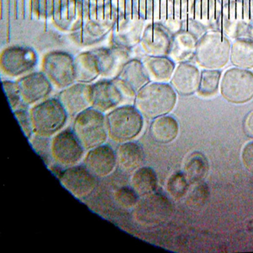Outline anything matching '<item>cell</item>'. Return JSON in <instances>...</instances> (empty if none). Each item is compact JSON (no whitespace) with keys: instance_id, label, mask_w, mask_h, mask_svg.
Returning <instances> with one entry per match:
<instances>
[{"instance_id":"obj_1","label":"cell","mask_w":253,"mask_h":253,"mask_svg":"<svg viewBox=\"0 0 253 253\" xmlns=\"http://www.w3.org/2000/svg\"><path fill=\"white\" fill-rule=\"evenodd\" d=\"M177 93L170 84L150 82L134 98V107L150 120L168 115L175 107Z\"/></svg>"},{"instance_id":"obj_2","label":"cell","mask_w":253,"mask_h":253,"mask_svg":"<svg viewBox=\"0 0 253 253\" xmlns=\"http://www.w3.org/2000/svg\"><path fill=\"white\" fill-rule=\"evenodd\" d=\"M231 42L218 30L209 31L199 39L194 61L205 69H220L230 62Z\"/></svg>"},{"instance_id":"obj_3","label":"cell","mask_w":253,"mask_h":253,"mask_svg":"<svg viewBox=\"0 0 253 253\" xmlns=\"http://www.w3.org/2000/svg\"><path fill=\"white\" fill-rule=\"evenodd\" d=\"M30 114L35 135L45 138H51L60 132L69 116L58 98L46 99L36 104Z\"/></svg>"},{"instance_id":"obj_4","label":"cell","mask_w":253,"mask_h":253,"mask_svg":"<svg viewBox=\"0 0 253 253\" xmlns=\"http://www.w3.org/2000/svg\"><path fill=\"white\" fill-rule=\"evenodd\" d=\"M106 118L108 135L120 144L132 141L144 127V117L134 106L118 107L108 112Z\"/></svg>"},{"instance_id":"obj_5","label":"cell","mask_w":253,"mask_h":253,"mask_svg":"<svg viewBox=\"0 0 253 253\" xmlns=\"http://www.w3.org/2000/svg\"><path fill=\"white\" fill-rule=\"evenodd\" d=\"M72 129L85 150L105 144L109 136L107 118L104 113L92 107L75 117Z\"/></svg>"},{"instance_id":"obj_6","label":"cell","mask_w":253,"mask_h":253,"mask_svg":"<svg viewBox=\"0 0 253 253\" xmlns=\"http://www.w3.org/2000/svg\"><path fill=\"white\" fill-rule=\"evenodd\" d=\"M219 89L225 101L244 104L253 99V72L250 69L231 68L222 75Z\"/></svg>"},{"instance_id":"obj_7","label":"cell","mask_w":253,"mask_h":253,"mask_svg":"<svg viewBox=\"0 0 253 253\" xmlns=\"http://www.w3.org/2000/svg\"><path fill=\"white\" fill-rule=\"evenodd\" d=\"M42 72L53 86L63 89L75 84V58L69 52L52 51L44 56Z\"/></svg>"},{"instance_id":"obj_8","label":"cell","mask_w":253,"mask_h":253,"mask_svg":"<svg viewBox=\"0 0 253 253\" xmlns=\"http://www.w3.org/2000/svg\"><path fill=\"white\" fill-rule=\"evenodd\" d=\"M133 210L134 218L139 224L155 226L169 219L173 208L167 196L155 192L140 198Z\"/></svg>"},{"instance_id":"obj_9","label":"cell","mask_w":253,"mask_h":253,"mask_svg":"<svg viewBox=\"0 0 253 253\" xmlns=\"http://www.w3.org/2000/svg\"><path fill=\"white\" fill-rule=\"evenodd\" d=\"M84 151L72 128L61 130L51 140L52 160L65 169L78 165Z\"/></svg>"},{"instance_id":"obj_10","label":"cell","mask_w":253,"mask_h":253,"mask_svg":"<svg viewBox=\"0 0 253 253\" xmlns=\"http://www.w3.org/2000/svg\"><path fill=\"white\" fill-rule=\"evenodd\" d=\"M117 9L119 18L162 23L167 17V0H121Z\"/></svg>"},{"instance_id":"obj_11","label":"cell","mask_w":253,"mask_h":253,"mask_svg":"<svg viewBox=\"0 0 253 253\" xmlns=\"http://www.w3.org/2000/svg\"><path fill=\"white\" fill-rule=\"evenodd\" d=\"M38 60V54L32 47L11 46L1 52L0 68L9 77H20L33 70Z\"/></svg>"},{"instance_id":"obj_12","label":"cell","mask_w":253,"mask_h":253,"mask_svg":"<svg viewBox=\"0 0 253 253\" xmlns=\"http://www.w3.org/2000/svg\"><path fill=\"white\" fill-rule=\"evenodd\" d=\"M250 24L243 0H229L223 3L218 31L228 38L231 40L247 38Z\"/></svg>"},{"instance_id":"obj_13","label":"cell","mask_w":253,"mask_h":253,"mask_svg":"<svg viewBox=\"0 0 253 253\" xmlns=\"http://www.w3.org/2000/svg\"><path fill=\"white\" fill-rule=\"evenodd\" d=\"M61 184L79 199H85L97 187V177L84 166H74L63 170Z\"/></svg>"},{"instance_id":"obj_14","label":"cell","mask_w":253,"mask_h":253,"mask_svg":"<svg viewBox=\"0 0 253 253\" xmlns=\"http://www.w3.org/2000/svg\"><path fill=\"white\" fill-rule=\"evenodd\" d=\"M171 32L161 23L146 24L139 46L145 56L169 57L172 42Z\"/></svg>"},{"instance_id":"obj_15","label":"cell","mask_w":253,"mask_h":253,"mask_svg":"<svg viewBox=\"0 0 253 253\" xmlns=\"http://www.w3.org/2000/svg\"><path fill=\"white\" fill-rule=\"evenodd\" d=\"M113 81L121 89L125 98L134 99L137 93L150 83L144 63L138 58H131Z\"/></svg>"},{"instance_id":"obj_16","label":"cell","mask_w":253,"mask_h":253,"mask_svg":"<svg viewBox=\"0 0 253 253\" xmlns=\"http://www.w3.org/2000/svg\"><path fill=\"white\" fill-rule=\"evenodd\" d=\"M125 99L113 80L105 79L91 84V107L102 113L119 107Z\"/></svg>"},{"instance_id":"obj_17","label":"cell","mask_w":253,"mask_h":253,"mask_svg":"<svg viewBox=\"0 0 253 253\" xmlns=\"http://www.w3.org/2000/svg\"><path fill=\"white\" fill-rule=\"evenodd\" d=\"M146 24L139 19L117 18L112 32V45L132 50L140 43Z\"/></svg>"},{"instance_id":"obj_18","label":"cell","mask_w":253,"mask_h":253,"mask_svg":"<svg viewBox=\"0 0 253 253\" xmlns=\"http://www.w3.org/2000/svg\"><path fill=\"white\" fill-rule=\"evenodd\" d=\"M92 51L97 57L101 76L110 80L118 76L124 65L131 59L132 54V50L114 45L93 49Z\"/></svg>"},{"instance_id":"obj_19","label":"cell","mask_w":253,"mask_h":253,"mask_svg":"<svg viewBox=\"0 0 253 253\" xmlns=\"http://www.w3.org/2000/svg\"><path fill=\"white\" fill-rule=\"evenodd\" d=\"M22 102L30 106L42 101L52 92V84L43 72L24 75L17 81Z\"/></svg>"},{"instance_id":"obj_20","label":"cell","mask_w":253,"mask_h":253,"mask_svg":"<svg viewBox=\"0 0 253 253\" xmlns=\"http://www.w3.org/2000/svg\"><path fill=\"white\" fill-rule=\"evenodd\" d=\"M58 100L68 115L75 118L91 107V84L80 82L73 84L59 93Z\"/></svg>"},{"instance_id":"obj_21","label":"cell","mask_w":253,"mask_h":253,"mask_svg":"<svg viewBox=\"0 0 253 253\" xmlns=\"http://www.w3.org/2000/svg\"><path fill=\"white\" fill-rule=\"evenodd\" d=\"M117 18L105 20H85L80 29L70 33V38L80 46L95 45L112 32Z\"/></svg>"},{"instance_id":"obj_22","label":"cell","mask_w":253,"mask_h":253,"mask_svg":"<svg viewBox=\"0 0 253 253\" xmlns=\"http://www.w3.org/2000/svg\"><path fill=\"white\" fill-rule=\"evenodd\" d=\"M84 165L97 178H103L113 172L117 167L116 151L107 144L88 150Z\"/></svg>"},{"instance_id":"obj_23","label":"cell","mask_w":253,"mask_h":253,"mask_svg":"<svg viewBox=\"0 0 253 253\" xmlns=\"http://www.w3.org/2000/svg\"><path fill=\"white\" fill-rule=\"evenodd\" d=\"M52 21L63 32L72 33L80 29L85 21L82 0H63Z\"/></svg>"},{"instance_id":"obj_24","label":"cell","mask_w":253,"mask_h":253,"mask_svg":"<svg viewBox=\"0 0 253 253\" xmlns=\"http://www.w3.org/2000/svg\"><path fill=\"white\" fill-rule=\"evenodd\" d=\"M201 72L191 62L180 63L175 66L170 84L175 92L182 96H189L198 92Z\"/></svg>"},{"instance_id":"obj_25","label":"cell","mask_w":253,"mask_h":253,"mask_svg":"<svg viewBox=\"0 0 253 253\" xmlns=\"http://www.w3.org/2000/svg\"><path fill=\"white\" fill-rule=\"evenodd\" d=\"M200 38L185 30H179L172 36L169 57L174 62H192L195 58L196 48Z\"/></svg>"},{"instance_id":"obj_26","label":"cell","mask_w":253,"mask_h":253,"mask_svg":"<svg viewBox=\"0 0 253 253\" xmlns=\"http://www.w3.org/2000/svg\"><path fill=\"white\" fill-rule=\"evenodd\" d=\"M223 3L219 0H195L192 19L205 26L208 31L219 29Z\"/></svg>"},{"instance_id":"obj_27","label":"cell","mask_w":253,"mask_h":253,"mask_svg":"<svg viewBox=\"0 0 253 253\" xmlns=\"http://www.w3.org/2000/svg\"><path fill=\"white\" fill-rule=\"evenodd\" d=\"M117 166L124 172H133L144 164L145 155L140 144L135 142L122 143L116 151Z\"/></svg>"},{"instance_id":"obj_28","label":"cell","mask_w":253,"mask_h":253,"mask_svg":"<svg viewBox=\"0 0 253 253\" xmlns=\"http://www.w3.org/2000/svg\"><path fill=\"white\" fill-rule=\"evenodd\" d=\"M195 0H167V17L163 24L172 34L181 29V23L192 19Z\"/></svg>"},{"instance_id":"obj_29","label":"cell","mask_w":253,"mask_h":253,"mask_svg":"<svg viewBox=\"0 0 253 253\" xmlns=\"http://www.w3.org/2000/svg\"><path fill=\"white\" fill-rule=\"evenodd\" d=\"M142 62L150 82L168 83L171 80L175 63L170 57L145 56Z\"/></svg>"},{"instance_id":"obj_30","label":"cell","mask_w":253,"mask_h":253,"mask_svg":"<svg viewBox=\"0 0 253 253\" xmlns=\"http://www.w3.org/2000/svg\"><path fill=\"white\" fill-rule=\"evenodd\" d=\"M75 81L90 84L101 76L98 58L92 50L85 51L75 58Z\"/></svg>"},{"instance_id":"obj_31","label":"cell","mask_w":253,"mask_h":253,"mask_svg":"<svg viewBox=\"0 0 253 253\" xmlns=\"http://www.w3.org/2000/svg\"><path fill=\"white\" fill-rule=\"evenodd\" d=\"M151 138L158 144H169L174 141L179 132L178 122L171 116L165 115L153 119L150 124Z\"/></svg>"},{"instance_id":"obj_32","label":"cell","mask_w":253,"mask_h":253,"mask_svg":"<svg viewBox=\"0 0 253 253\" xmlns=\"http://www.w3.org/2000/svg\"><path fill=\"white\" fill-rule=\"evenodd\" d=\"M230 61L236 68L253 69V41L246 38L234 40L230 48Z\"/></svg>"},{"instance_id":"obj_33","label":"cell","mask_w":253,"mask_h":253,"mask_svg":"<svg viewBox=\"0 0 253 253\" xmlns=\"http://www.w3.org/2000/svg\"><path fill=\"white\" fill-rule=\"evenodd\" d=\"M131 185L139 198H142L156 192L158 187V177L151 167H139L132 173Z\"/></svg>"},{"instance_id":"obj_34","label":"cell","mask_w":253,"mask_h":253,"mask_svg":"<svg viewBox=\"0 0 253 253\" xmlns=\"http://www.w3.org/2000/svg\"><path fill=\"white\" fill-rule=\"evenodd\" d=\"M85 20H105L118 17L113 0H82Z\"/></svg>"},{"instance_id":"obj_35","label":"cell","mask_w":253,"mask_h":253,"mask_svg":"<svg viewBox=\"0 0 253 253\" xmlns=\"http://www.w3.org/2000/svg\"><path fill=\"white\" fill-rule=\"evenodd\" d=\"M209 170V161L202 153H192L185 161L184 175L189 184L194 185L203 181Z\"/></svg>"},{"instance_id":"obj_36","label":"cell","mask_w":253,"mask_h":253,"mask_svg":"<svg viewBox=\"0 0 253 253\" xmlns=\"http://www.w3.org/2000/svg\"><path fill=\"white\" fill-rule=\"evenodd\" d=\"M222 74L219 69H204L200 76L198 93L204 97L216 95L219 91Z\"/></svg>"},{"instance_id":"obj_37","label":"cell","mask_w":253,"mask_h":253,"mask_svg":"<svg viewBox=\"0 0 253 253\" xmlns=\"http://www.w3.org/2000/svg\"><path fill=\"white\" fill-rule=\"evenodd\" d=\"M63 0H32V15L38 20L53 17Z\"/></svg>"},{"instance_id":"obj_38","label":"cell","mask_w":253,"mask_h":253,"mask_svg":"<svg viewBox=\"0 0 253 253\" xmlns=\"http://www.w3.org/2000/svg\"><path fill=\"white\" fill-rule=\"evenodd\" d=\"M189 183L184 173L176 172L170 175L167 182V190L173 199H181L188 191Z\"/></svg>"},{"instance_id":"obj_39","label":"cell","mask_w":253,"mask_h":253,"mask_svg":"<svg viewBox=\"0 0 253 253\" xmlns=\"http://www.w3.org/2000/svg\"><path fill=\"white\" fill-rule=\"evenodd\" d=\"M114 198L119 206L125 210H132L139 200V196L132 187L118 188L114 193Z\"/></svg>"},{"instance_id":"obj_40","label":"cell","mask_w":253,"mask_h":253,"mask_svg":"<svg viewBox=\"0 0 253 253\" xmlns=\"http://www.w3.org/2000/svg\"><path fill=\"white\" fill-rule=\"evenodd\" d=\"M1 84L9 107L13 112H15V110L23 105L17 81H3L1 82Z\"/></svg>"},{"instance_id":"obj_41","label":"cell","mask_w":253,"mask_h":253,"mask_svg":"<svg viewBox=\"0 0 253 253\" xmlns=\"http://www.w3.org/2000/svg\"><path fill=\"white\" fill-rule=\"evenodd\" d=\"M187 195V204L191 208H200L205 205L209 197V187L202 181L196 183Z\"/></svg>"},{"instance_id":"obj_42","label":"cell","mask_w":253,"mask_h":253,"mask_svg":"<svg viewBox=\"0 0 253 253\" xmlns=\"http://www.w3.org/2000/svg\"><path fill=\"white\" fill-rule=\"evenodd\" d=\"M30 141L33 150L36 151L38 156H40L46 166L48 167L49 164L51 163V159H52V153H51V141L49 140V138L35 135L30 139Z\"/></svg>"},{"instance_id":"obj_43","label":"cell","mask_w":253,"mask_h":253,"mask_svg":"<svg viewBox=\"0 0 253 253\" xmlns=\"http://www.w3.org/2000/svg\"><path fill=\"white\" fill-rule=\"evenodd\" d=\"M14 112V115L18 124L21 127V130L23 132L24 135L26 138L30 140L33 137V127H32V118L31 114L26 108V105H22L21 107H19L17 110H15Z\"/></svg>"},{"instance_id":"obj_44","label":"cell","mask_w":253,"mask_h":253,"mask_svg":"<svg viewBox=\"0 0 253 253\" xmlns=\"http://www.w3.org/2000/svg\"><path fill=\"white\" fill-rule=\"evenodd\" d=\"M242 162L248 171L253 174V142L245 145L242 153Z\"/></svg>"},{"instance_id":"obj_45","label":"cell","mask_w":253,"mask_h":253,"mask_svg":"<svg viewBox=\"0 0 253 253\" xmlns=\"http://www.w3.org/2000/svg\"><path fill=\"white\" fill-rule=\"evenodd\" d=\"M243 128L248 138H253V111L249 112L243 123Z\"/></svg>"},{"instance_id":"obj_46","label":"cell","mask_w":253,"mask_h":253,"mask_svg":"<svg viewBox=\"0 0 253 253\" xmlns=\"http://www.w3.org/2000/svg\"><path fill=\"white\" fill-rule=\"evenodd\" d=\"M243 4L248 20L253 22V0H243Z\"/></svg>"},{"instance_id":"obj_47","label":"cell","mask_w":253,"mask_h":253,"mask_svg":"<svg viewBox=\"0 0 253 253\" xmlns=\"http://www.w3.org/2000/svg\"><path fill=\"white\" fill-rule=\"evenodd\" d=\"M247 38H250L253 41V22H251L250 26H249Z\"/></svg>"},{"instance_id":"obj_48","label":"cell","mask_w":253,"mask_h":253,"mask_svg":"<svg viewBox=\"0 0 253 253\" xmlns=\"http://www.w3.org/2000/svg\"><path fill=\"white\" fill-rule=\"evenodd\" d=\"M219 1H220V2H221L222 3H226V2H227V1H229V0H219Z\"/></svg>"}]
</instances>
